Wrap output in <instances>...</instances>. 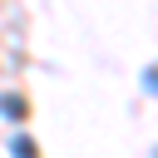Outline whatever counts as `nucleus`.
I'll list each match as a JSON object with an SVG mask.
<instances>
[{"instance_id":"1","label":"nucleus","mask_w":158,"mask_h":158,"mask_svg":"<svg viewBox=\"0 0 158 158\" xmlns=\"http://www.w3.org/2000/svg\"><path fill=\"white\" fill-rule=\"evenodd\" d=\"M0 109H5V114H10V118H20V114H25V104H20V99H10V94H5V99H0Z\"/></svg>"}]
</instances>
